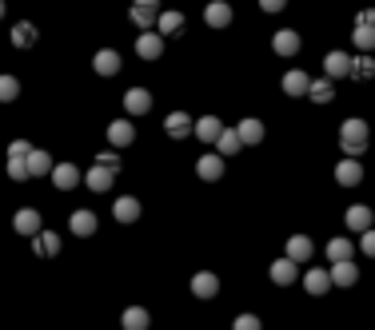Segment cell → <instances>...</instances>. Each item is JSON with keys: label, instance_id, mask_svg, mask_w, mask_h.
<instances>
[{"label": "cell", "instance_id": "1", "mask_svg": "<svg viewBox=\"0 0 375 330\" xmlns=\"http://www.w3.org/2000/svg\"><path fill=\"white\" fill-rule=\"evenodd\" d=\"M367 143H371V128H367V120L352 116V120L339 123V148H344V155L359 160V155L367 151Z\"/></svg>", "mask_w": 375, "mask_h": 330}, {"label": "cell", "instance_id": "2", "mask_svg": "<svg viewBox=\"0 0 375 330\" xmlns=\"http://www.w3.org/2000/svg\"><path fill=\"white\" fill-rule=\"evenodd\" d=\"M136 56H140V60H148V64H156L164 56V36L156 28H148V32H140V36H136Z\"/></svg>", "mask_w": 375, "mask_h": 330}, {"label": "cell", "instance_id": "3", "mask_svg": "<svg viewBox=\"0 0 375 330\" xmlns=\"http://www.w3.org/2000/svg\"><path fill=\"white\" fill-rule=\"evenodd\" d=\"M335 183H339V187H359V183H364V163L344 155V160L335 163Z\"/></svg>", "mask_w": 375, "mask_h": 330}, {"label": "cell", "instance_id": "4", "mask_svg": "<svg viewBox=\"0 0 375 330\" xmlns=\"http://www.w3.org/2000/svg\"><path fill=\"white\" fill-rule=\"evenodd\" d=\"M324 72H327V80H344V76H352V56L347 52H327L324 56Z\"/></svg>", "mask_w": 375, "mask_h": 330}, {"label": "cell", "instance_id": "5", "mask_svg": "<svg viewBox=\"0 0 375 330\" xmlns=\"http://www.w3.org/2000/svg\"><path fill=\"white\" fill-rule=\"evenodd\" d=\"M124 111H128V116H144V111H152V92H148V88H128V92H124Z\"/></svg>", "mask_w": 375, "mask_h": 330}, {"label": "cell", "instance_id": "6", "mask_svg": "<svg viewBox=\"0 0 375 330\" xmlns=\"http://www.w3.org/2000/svg\"><path fill=\"white\" fill-rule=\"evenodd\" d=\"M120 52L116 48H100L96 52V56H92V72H96V76H116V72H120Z\"/></svg>", "mask_w": 375, "mask_h": 330}, {"label": "cell", "instance_id": "7", "mask_svg": "<svg viewBox=\"0 0 375 330\" xmlns=\"http://www.w3.org/2000/svg\"><path fill=\"white\" fill-rule=\"evenodd\" d=\"M41 223H44V219H41V211H36V207H21L16 215H12V227H16V235H28V239L41 231Z\"/></svg>", "mask_w": 375, "mask_h": 330}, {"label": "cell", "instance_id": "8", "mask_svg": "<svg viewBox=\"0 0 375 330\" xmlns=\"http://www.w3.org/2000/svg\"><path fill=\"white\" fill-rule=\"evenodd\" d=\"M204 24H208V28H228V24H232V4H228V0H212V4L204 9Z\"/></svg>", "mask_w": 375, "mask_h": 330}, {"label": "cell", "instance_id": "9", "mask_svg": "<svg viewBox=\"0 0 375 330\" xmlns=\"http://www.w3.org/2000/svg\"><path fill=\"white\" fill-rule=\"evenodd\" d=\"M32 255H41V259L60 255V235H56V231H36V235H32Z\"/></svg>", "mask_w": 375, "mask_h": 330}, {"label": "cell", "instance_id": "10", "mask_svg": "<svg viewBox=\"0 0 375 330\" xmlns=\"http://www.w3.org/2000/svg\"><path fill=\"white\" fill-rule=\"evenodd\" d=\"M196 175H200L204 183L223 180V155L220 151H216V155H200V160H196Z\"/></svg>", "mask_w": 375, "mask_h": 330}, {"label": "cell", "instance_id": "11", "mask_svg": "<svg viewBox=\"0 0 375 330\" xmlns=\"http://www.w3.org/2000/svg\"><path fill=\"white\" fill-rule=\"evenodd\" d=\"M344 223H347V231H359V235H364V231L375 223V215H371V207H364V203H352V207L344 211Z\"/></svg>", "mask_w": 375, "mask_h": 330}, {"label": "cell", "instance_id": "12", "mask_svg": "<svg viewBox=\"0 0 375 330\" xmlns=\"http://www.w3.org/2000/svg\"><path fill=\"white\" fill-rule=\"evenodd\" d=\"M359 282V267H355L352 259H339V263H332V287H355Z\"/></svg>", "mask_w": 375, "mask_h": 330}, {"label": "cell", "instance_id": "13", "mask_svg": "<svg viewBox=\"0 0 375 330\" xmlns=\"http://www.w3.org/2000/svg\"><path fill=\"white\" fill-rule=\"evenodd\" d=\"M192 295L196 299H216V295H220V275H212V270L192 275Z\"/></svg>", "mask_w": 375, "mask_h": 330}, {"label": "cell", "instance_id": "14", "mask_svg": "<svg viewBox=\"0 0 375 330\" xmlns=\"http://www.w3.org/2000/svg\"><path fill=\"white\" fill-rule=\"evenodd\" d=\"M80 180H84V175H80V167H76V163H68V160L52 167V183H56L60 191H72V187H76Z\"/></svg>", "mask_w": 375, "mask_h": 330}, {"label": "cell", "instance_id": "15", "mask_svg": "<svg viewBox=\"0 0 375 330\" xmlns=\"http://www.w3.org/2000/svg\"><path fill=\"white\" fill-rule=\"evenodd\" d=\"M272 52L275 56H295L300 52V32H292V28L272 32Z\"/></svg>", "mask_w": 375, "mask_h": 330}, {"label": "cell", "instance_id": "16", "mask_svg": "<svg viewBox=\"0 0 375 330\" xmlns=\"http://www.w3.org/2000/svg\"><path fill=\"white\" fill-rule=\"evenodd\" d=\"M192 128H196V120L188 116V111H172V116L164 120V131H168L172 140H184V136H192Z\"/></svg>", "mask_w": 375, "mask_h": 330}, {"label": "cell", "instance_id": "17", "mask_svg": "<svg viewBox=\"0 0 375 330\" xmlns=\"http://www.w3.org/2000/svg\"><path fill=\"white\" fill-rule=\"evenodd\" d=\"M96 215H92L88 207H80V211H72V219H68V227H72V235H80V239H88V235H96Z\"/></svg>", "mask_w": 375, "mask_h": 330}, {"label": "cell", "instance_id": "18", "mask_svg": "<svg viewBox=\"0 0 375 330\" xmlns=\"http://www.w3.org/2000/svg\"><path fill=\"white\" fill-rule=\"evenodd\" d=\"M304 287H307V295H315V299H319V295H327V290H332V270L312 267L304 275Z\"/></svg>", "mask_w": 375, "mask_h": 330}, {"label": "cell", "instance_id": "19", "mask_svg": "<svg viewBox=\"0 0 375 330\" xmlns=\"http://www.w3.org/2000/svg\"><path fill=\"white\" fill-rule=\"evenodd\" d=\"M132 140H136L132 120H112L108 123V143H112V148H128Z\"/></svg>", "mask_w": 375, "mask_h": 330}, {"label": "cell", "instance_id": "20", "mask_svg": "<svg viewBox=\"0 0 375 330\" xmlns=\"http://www.w3.org/2000/svg\"><path fill=\"white\" fill-rule=\"evenodd\" d=\"M280 88H284V96H307V88H312V76L307 72H300V68H292L280 80Z\"/></svg>", "mask_w": 375, "mask_h": 330}, {"label": "cell", "instance_id": "21", "mask_svg": "<svg viewBox=\"0 0 375 330\" xmlns=\"http://www.w3.org/2000/svg\"><path fill=\"white\" fill-rule=\"evenodd\" d=\"M112 215H116V223H136V219H140V199L120 195V199L112 203Z\"/></svg>", "mask_w": 375, "mask_h": 330}, {"label": "cell", "instance_id": "22", "mask_svg": "<svg viewBox=\"0 0 375 330\" xmlns=\"http://www.w3.org/2000/svg\"><path fill=\"white\" fill-rule=\"evenodd\" d=\"M220 131H223V123L216 120V116H200L196 128H192V136H196V140H204V143H216V140H220Z\"/></svg>", "mask_w": 375, "mask_h": 330}, {"label": "cell", "instance_id": "23", "mask_svg": "<svg viewBox=\"0 0 375 330\" xmlns=\"http://www.w3.org/2000/svg\"><path fill=\"white\" fill-rule=\"evenodd\" d=\"M268 275H272L275 287H292L295 282V259H275L272 267H268Z\"/></svg>", "mask_w": 375, "mask_h": 330}, {"label": "cell", "instance_id": "24", "mask_svg": "<svg viewBox=\"0 0 375 330\" xmlns=\"http://www.w3.org/2000/svg\"><path fill=\"white\" fill-rule=\"evenodd\" d=\"M112 180H116V171L100 167V163H92V167L84 171V183H88L92 191H108V187H112Z\"/></svg>", "mask_w": 375, "mask_h": 330}, {"label": "cell", "instance_id": "25", "mask_svg": "<svg viewBox=\"0 0 375 330\" xmlns=\"http://www.w3.org/2000/svg\"><path fill=\"white\" fill-rule=\"evenodd\" d=\"M315 255V243L307 239V235H292L287 239V259H295V263H307Z\"/></svg>", "mask_w": 375, "mask_h": 330}, {"label": "cell", "instance_id": "26", "mask_svg": "<svg viewBox=\"0 0 375 330\" xmlns=\"http://www.w3.org/2000/svg\"><path fill=\"white\" fill-rule=\"evenodd\" d=\"M52 167H56V163H52L48 151L32 148V155H28V175H32V180H41V175H52Z\"/></svg>", "mask_w": 375, "mask_h": 330}, {"label": "cell", "instance_id": "27", "mask_svg": "<svg viewBox=\"0 0 375 330\" xmlns=\"http://www.w3.org/2000/svg\"><path fill=\"white\" fill-rule=\"evenodd\" d=\"M156 16H160V12H156V9H148V4H132V9H128V21H132L140 32L156 28Z\"/></svg>", "mask_w": 375, "mask_h": 330}, {"label": "cell", "instance_id": "28", "mask_svg": "<svg viewBox=\"0 0 375 330\" xmlns=\"http://www.w3.org/2000/svg\"><path fill=\"white\" fill-rule=\"evenodd\" d=\"M120 326L124 330H148V326H152V319H148V310H144V307H128L120 314Z\"/></svg>", "mask_w": 375, "mask_h": 330}, {"label": "cell", "instance_id": "29", "mask_svg": "<svg viewBox=\"0 0 375 330\" xmlns=\"http://www.w3.org/2000/svg\"><path fill=\"white\" fill-rule=\"evenodd\" d=\"M36 36H41V32H36V24L21 21L16 28H12V48H32V44H36Z\"/></svg>", "mask_w": 375, "mask_h": 330}, {"label": "cell", "instance_id": "30", "mask_svg": "<svg viewBox=\"0 0 375 330\" xmlns=\"http://www.w3.org/2000/svg\"><path fill=\"white\" fill-rule=\"evenodd\" d=\"M216 148H220V155H223V160H232L236 151L243 148L240 131H236V128H223V131H220V140H216Z\"/></svg>", "mask_w": 375, "mask_h": 330}, {"label": "cell", "instance_id": "31", "mask_svg": "<svg viewBox=\"0 0 375 330\" xmlns=\"http://www.w3.org/2000/svg\"><path fill=\"white\" fill-rule=\"evenodd\" d=\"M184 28V12H160L156 16V32H164V36H180Z\"/></svg>", "mask_w": 375, "mask_h": 330}, {"label": "cell", "instance_id": "32", "mask_svg": "<svg viewBox=\"0 0 375 330\" xmlns=\"http://www.w3.org/2000/svg\"><path fill=\"white\" fill-rule=\"evenodd\" d=\"M355 255V243L347 239V235H335L332 243H327V259L332 263H339V259H352Z\"/></svg>", "mask_w": 375, "mask_h": 330}, {"label": "cell", "instance_id": "33", "mask_svg": "<svg viewBox=\"0 0 375 330\" xmlns=\"http://www.w3.org/2000/svg\"><path fill=\"white\" fill-rule=\"evenodd\" d=\"M371 76H375V60L371 56H367V52L364 56H352V80H371Z\"/></svg>", "mask_w": 375, "mask_h": 330}, {"label": "cell", "instance_id": "34", "mask_svg": "<svg viewBox=\"0 0 375 330\" xmlns=\"http://www.w3.org/2000/svg\"><path fill=\"white\" fill-rule=\"evenodd\" d=\"M307 100H315V104H332V100H335L332 80H312V88H307Z\"/></svg>", "mask_w": 375, "mask_h": 330}, {"label": "cell", "instance_id": "35", "mask_svg": "<svg viewBox=\"0 0 375 330\" xmlns=\"http://www.w3.org/2000/svg\"><path fill=\"white\" fill-rule=\"evenodd\" d=\"M236 131H240L243 148H248V143H260V140H264V123H260V120H243Z\"/></svg>", "mask_w": 375, "mask_h": 330}, {"label": "cell", "instance_id": "36", "mask_svg": "<svg viewBox=\"0 0 375 330\" xmlns=\"http://www.w3.org/2000/svg\"><path fill=\"white\" fill-rule=\"evenodd\" d=\"M352 40H355V48H359V52H371L375 48V28H371V24H359Z\"/></svg>", "mask_w": 375, "mask_h": 330}, {"label": "cell", "instance_id": "37", "mask_svg": "<svg viewBox=\"0 0 375 330\" xmlns=\"http://www.w3.org/2000/svg\"><path fill=\"white\" fill-rule=\"evenodd\" d=\"M21 96V80L16 76H0V104H12Z\"/></svg>", "mask_w": 375, "mask_h": 330}, {"label": "cell", "instance_id": "38", "mask_svg": "<svg viewBox=\"0 0 375 330\" xmlns=\"http://www.w3.org/2000/svg\"><path fill=\"white\" fill-rule=\"evenodd\" d=\"M9 180H16V183L32 180L28 175V160H9Z\"/></svg>", "mask_w": 375, "mask_h": 330}, {"label": "cell", "instance_id": "39", "mask_svg": "<svg viewBox=\"0 0 375 330\" xmlns=\"http://www.w3.org/2000/svg\"><path fill=\"white\" fill-rule=\"evenodd\" d=\"M32 155V143L28 140H12L9 143V160H28Z\"/></svg>", "mask_w": 375, "mask_h": 330}, {"label": "cell", "instance_id": "40", "mask_svg": "<svg viewBox=\"0 0 375 330\" xmlns=\"http://www.w3.org/2000/svg\"><path fill=\"white\" fill-rule=\"evenodd\" d=\"M232 330H264V322L255 319V314H240V319H236V326Z\"/></svg>", "mask_w": 375, "mask_h": 330}, {"label": "cell", "instance_id": "41", "mask_svg": "<svg viewBox=\"0 0 375 330\" xmlns=\"http://www.w3.org/2000/svg\"><path fill=\"white\" fill-rule=\"evenodd\" d=\"M96 163H100V167H108V171H120V155H116V151H100V155H96Z\"/></svg>", "mask_w": 375, "mask_h": 330}, {"label": "cell", "instance_id": "42", "mask_svg": "<svg viewBox=\"0 0 375 330\" xmlns=\"http://www.w3.org/2000/svg\"><path fill=\"white\" fill-rule=\"evenodd\" d=\"M359 251L375 259V227H367V231H364V239H359Z\"/></svg>", "mask_w": 375, "mask_h": 330}, {"label": "cell", "instance_id": "43", "mask_svg": "<svg viewBox=\"0 0 375 330\" xmlns=\"http://www.w3.org/2000/svg\"><path fill=\"white\" fill-rule=\"evenodd\" d=\"M260 9H264V12H284L287 0H260Z\"/></svg>", "mask_w": 375, "mask_h": 330}, {"label": "cell", "instance_id": "44", "mask_svg": "<svg viewBox=\"0 0 375 330\" xmlns=\"http://www.w3.org/2000/svg\"><path fill=\"white\" fill-rule=\"evenodd\" d=\"M359 24H371V28H375V9H364V12H359Z\"/></svg>", "mask_w": 375, "mask_h": 330}, {"label": "cell", "instance_id": "45", "mask_svg": "<svg viewBox=\"0 0 375 330\" xmlns=\"http://www.w3.org/2000/svg\"><path fill=\"white\" fill-rule=\"evenodd\" d=\"M136 4H148V9H160V0H136Z\"/></svg>", "mask_w": 375, "mask_h": 330}, {"label": "cell", "instance_id": "46", "mask_svg": "<svg viewBox=\"0 0 375 330\" xmlns=\"http://www.w3.org/2000/svg\"><path fill=\"white\" fill-rule=\"evenodd\" d=\"M4 9H9V4H4V0H0V21H4Z\"/></svg>", "mask_w": 375, "mask_h": 330}]
</instances>
